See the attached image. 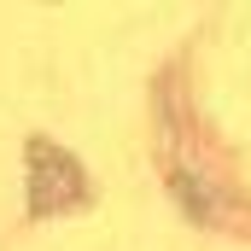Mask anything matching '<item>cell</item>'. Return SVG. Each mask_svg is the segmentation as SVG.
Masks as SVG:
<instances>
[{
  "mask_svg": "<svg viewBox=\"0 0 251 251\" xmlns=\"http://www.w3.org/2000/svg\"><path fill=\"white\" fill-rule=\"evenodd\" d=\"M158 146H164V176H170V199L181 204V216L199 228H222V234H246L251 228V199H240V187L228 181L222 158H210V146L199 140L181 94V70L158 76ZM251 240V234H246Z\"/></svg>",
  "mask_w": 251,
  "mask_h": 251,
  "instance_id": "1",
  "label": "cell"
},
{
  "mask_svg": "<svg viewBox=\"0 0 251 251\" xmlns=\"http://www.w3.org/2000/svg\"><path fill=\"white\" fill-rule=\"evenodd\" d=\"M88 199H94V187H88L82 158L64 152L59 140L35 134L24 146V204H29V216L47 222V216H64V210H82Z\"/></svg>",
  "mask_w": 251,
  "mask_h": 251,
  "instance_id": "2",
  "label": "cell"
}]
</instances>
